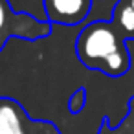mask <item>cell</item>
I'll return each instance as SVG.
<instances>
[{"label":"cell","instance_id":"8992f818","mask_svg":"<svg viewBox=\"0 0 134 134\" xmlns=\"http://www.w3.org/2000/svg\"><path fill=\"white\" fill-rule=\"evenodd\" d=\"M129 68H130V53H129V50H121V52H116L114 55H110L99 72H103L105 75H110V77H119V75H125L129 72Z\"/></svg>","mask_w":134,"mask_h":134},{"label":"cell","instance_id":"7a4b0ae2","mask_svg":"<svg viewBox=\"0 0 134 134\" xmlns=\"http://www.w3.org/2000/svg\"><path fill=\"white\" fill-rule=\"evenodd\" d=\"M52 33L48 20H39L28 13H17L8 0H0V50L9 39L39 41Z\"/></svg>","mask_w":134,"mask_h":134},{"label":"cell","instance_id":"5b68a950","mask_svg":"<svg viewBox=\"0 0 134 134\" xmlns=\"http://www.w3.org/2000/svg\"><path fill=\"white\" fill-rule=\"evenodd\" d=\"M112 24L123 37H134V9L129 2H118L112 13Z\"/></svg>","mask_w":134,"mask_h":134},{"label":"cell","instance_id":"3957f363","mask_svg":"<svg viewBox=\"0 0 134 134\" xmlns=\"http://www.w3.org/2000/svg\"><path fill=\"white\" fill-rule=\"evenodd\" d=\"M0 134H57L55 127L33 119L13 97L0 96Z\"/></svg>","mask_w":134,"mask_h":134},{"label":"cell","instance_id":"277c9868","mask_svg":"<svg viewBox=\"0 0 134 134\" xmlns=\"http://www.w3.org/2000/svg\"><path fill=\"white\" fill-rule=\"evenodd\" d=\"M46 20L61 26L83 24L92 8V0H42Z\"/></svg>","mask_w":134,"mask_h":134},{"label":"cell","instance_id":"6da1fadb","mask_svg":"<svg viewBox=\"0 0 134 134\" xmlns=\"http://www.w3.org/2000/svg\"><path fill=\"white\" fill-rule=\"evenodd\" d=\"M121 50H127L125 37L112 20H96L88 17L81 24L75 39V55L86 68L99 72L105 61Z\"/></svg>","mask_w":134,"mask_h":134},{"label":"cell","instance_id":"52a82bcc","mask_svg":"<svg viewBox=\"0 0 134 134\" xmlns=\"http://www.w3.org/2000/svg\"><path fill=\"white\" fill-rule=\"evenodd\" d=\"M85 103H86V92H85V88L74 90L72 96L68 97V110H70V114H79L85 108Z\"/></svg>","mask_w":134,"mask_h":134},{"label":"cell","instance_id":"ba28073f","mask_svg":"<svg viewBox=\"0 0 134 134\" xmlns=\"http://www.w3.org/2000/svg\"><path fill=\"white\" fill-rule=\"evenodd\" d=\"M129 4H130V6H132V9H134V0H130V2H129Z\"/></svg>","mask_w":134,"mask_h":134}]
</instances>
